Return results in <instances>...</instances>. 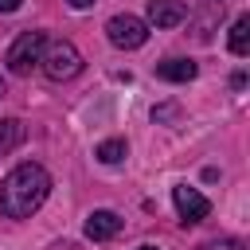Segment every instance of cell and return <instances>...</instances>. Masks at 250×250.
<instances>
[{"mask_svg":"<svg viewBox=\"0 0 250 250\" xmlns=\"http://www.w3.org/2000/svg\"><path fill=\"white\" fill-rule=\"evenodd\" d=\"M51 195V172L43 164H16L0 184V215L4 219H27L43 207Z\"/></svg>","mask_w":250,"mask_h":250,"instance_id":"1","label":"cell"},{"mask_svg":"<svg viewBox=\"0 0 250 250\" xmlns=\"http://www.w3.org/2000/svg\"><path fill=\"white\" fill-rule=\"evenodd\" d=\"M39 66H43V74L51 78V82H66V78H74L78 70H82V55H78V47L74 43H47L43 47V55H39Z\"/></svg>","mask_w":250,"mask_h":250,"instance_id":"2","label":"cell"},{"mask_svg":"<svg viewBox=\"0 0 250 250\" xmlns=\"http://www.w3.org/2000/svg\"><path fill=\"white\" fill-rule=\"evenodd\" d=\"M47 47V35L43 31H23L12 47H8V70L12 74H31V66H39V55Z\"/></svg>","mask_w":250,"mask_h":250,"instance_id":"3","label":"cell"},{"mask_svg":"<svg viewBox=\"0 0 250 250\" xmlns=\"http://www.w3.org/2000/svg\"><path fill=\"white\" fill-rule=\"evenodd\" d=\"M105 35H109L113 47H121V51H137V47L148 39V23L137 20V16H113V20L105 23Z\"/></svg>","mask_w":250,"mask_h":250,"instance_id":"4","label":"cell"},{"mask_svg":"<svg viewBox=\"0 0 250 250\" xmlns=\"http://www.w3.org/2000/svg\"><path fill=\"white\" fill-rule=\"evenodd\" d=\"M172 203H176V211H180V223H184V227H188V223H203V219L211 215L207 195H199V191H195V188H188V184L172 188Z\"/></svg>","mask_w":250,"mask_h":250,"instance_id":"5","label":"cell"},{"mask_svg":"<svg viewBox=\"0 0 250 250\" xmlns=\"http://www.w3.org/2000/svg\"><path fill=\"white\" fill-rule=\"evenodd\" d=\"M184 16H188L184 0H148V23L152 27H176V23H184Z\"/></svg>","mask_w":250,"mask_h":250,"instance_id":"6","label":"cell"},{"mask_svg":"<svg viewBox=\"0 0 250 250\" xmlns=\"http://www.w3.org/2000/svg\"><path fill=\"white\" fill-rule=\"evenodd\" d=\"M121 230V219L113 215V211H94L90 219H86V238L90 242H105V238H113Z\"/></svg>","mask_w":250,"mask_h":250,"instance_id":"7","label":"cell"},{"mask_svg":"<svg viewBox=\"0 0 250 250\" xmlns=\"http://www.w3.org/2000/svg\"><path fill=\"white\" fill-rule=\"evenodd\" d=\"M156 74L164 82H191L199 74V66L191 59H164V62H156Z\"/></svg>","mask_w":250,"mask_h":250,"instance_id":"8","label":"cell"},{"mask_svg":"<svg viewBox=\"0 0 250 250\" xmlns=\"http://www.w3.org/2000/svg\"><path fill=\"white\" fill-rule=\"evenodd\" d=\"M20 141H23V125H20L16 117H4V121H0V156L12 152Z\"/></svg>","mask_w":250,"mask_h":250,"instance_id":"9","label":"cell"},{"mask_svg":"<svg viewBox=\"0 0 250 250\" xmlns=\"http://www.w3.org/2000/svg\"><path fill=\"white\" fill-rule=\"evenodd\" d=\"M230 51L234 55H246L250 51V16H238L234 27H230Z\"/></svg>","mask_w":250,"mask_h":250,"instance_id":"10","label":"cell"},{"mask_svg":"<svg viewBox=\"0 0 250 250\" xmlns=\"http://www.w3.org/2000/svg\"><path fill=\"white\" fill-rule=\"evenodd\" d=\"M125 152H129V148H125V141H102L94 156H98L102 164H121V160H125Z\"/></svg>","mask_w":250,"mask_h":250,"instance_id":"11","label":"cell"},{"mask_svg":"<svg viewBox=\"0 0 250 250\" xmlns=\"http://www.w3.org/2000/svg\"><path fill=\"white\" fill-rule=\"evenodd\" d=\"M199 250H246V242H238V238H223V242H207V246H199Z\"/></svg>","mask_w":250,"mask_h":250,"instance_id":"12","label":"cell"},{"mask_svg":"<svg viewBox=\"0 0 250 250\" xmlns=\"http://www.w3.org/2000/svg\"><path fill=\"white\" fill-rule=\"evenodd\" d=\"M20 8V0H0V12H16Z\"/></svg>","mask_w":250,"mask_h":250,"instance_id":"13","label":"cell"},{"mask_svg":"<svg viewBox=\"0 0 250 250\" xmlns=\"http://www.w3.org/2000/svg\"><path fill=\"white\" fill-rule=\"evenodd\" d=\"M90 4H94V0H70V8H78V12H82V8H90Z\"/></svg>","mask_w":250,"mask_h":250,"instance_id":"14","label":"cell"},{"mask_svg":"<svg viewBox=\"0 0 250 250\" xmlns=\"http://www.w3.org/2000/svg\"><path fill=\"white\" fill-rule=\"evenodd\" d=\"M4 94H8V86H4V78H0V98H4Z\"/></svg>","mask_w":250,"mask_h":250,"instance_id":"15","label":"cell"},{"mask_svg":"<svg viewBox=\"0 0 250 250\" xmlns=\"http://www.w3.org/2000/svg\"><path fill=\"white\" fill-rule=\"evenodd\" d=\"M137 250H156V246H137Z\"/></svg>","mask_w":250,"mask_h":250,"instance_id":"16","label":"cell"}]
</instances>
